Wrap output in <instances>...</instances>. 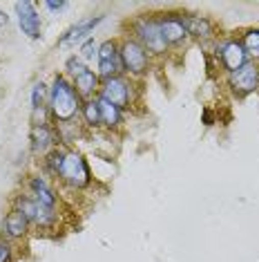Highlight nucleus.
<instances>
[{
  "mask_svg": "<svg viewBox=\"0 0 259 262\" xmlns=\"http://www.w3.org/2000/svg\"><path fill=\"white\" fill-rule=\"evenodd\" d=\"M81 108H83V99L74 90V83H69L63 74L56 76L49 92L51 119L58 123H69L76 119V115H81Z\"/></svg>",
  "mask_w": 259,
  "mask_h": 262,
  "instance_id": "nucleus-1",
  "label": "nucleus"
},
{
  "mask_svg": "<svg viewBox=\"0 0 259 262\" xmlns=\"http://www.w3.org/2000/svg\"><path fill=\"white\" fill-rule=\"evenodd\" d=\"M56 177L69 188H85L92 182L90 166L83 159V155L76 150H65V148H63V159L56 170Z\"/></svg>",
  "mask_w": 259,
  "mask_h": 262,
  "instance_id": "nucleus-2",
  "label": "nucleus"
},
{
  "mask_svg": "<svg viewBox=\"0 0 259 262\" xmlns=\"http://www.w3.org/2000/svg\"><path fill=\"white\" fill-rule=\"evenodd\" d=\"M134 40L139 45H143L145 52H152V54H166L168 45L163 40V34H161V27H159V18H139L134 23Z\"/></svg>",
  "mask_w": 259,
  "mask_h": 262,
  "instance_id": "nucleus-3",
  "label": "nucleus"
},
{
  "mask_svg": "<svg viewBox=\"0 0 259 262\" xmlns=\"http://www.w3.org/2000/svg\"><path fill=\"white\" fill-rule=\"evenodd\" d=\"M119 50H121V61H123V72H127L132 76H141L148 72L150 56L143 50V45H139L134 38H127V40H123V45Z\"/></svg>",
  "mask_w": 259,
  "mask_h": 262,
  "instance_id": "nucleus-4",
  "label": "nucleus"
},
{
  "mask_svg": "<svg viewBox=\"0 0 259 262\" xmlns=\"http://www.w3.org/2000/svg\"><path fill=\"white\" fill-rule=\"evenodd\" d=\"M98 79L108 81L114 76H121L123 72V61H121V50L114 40H105L98 45Z\"/></svg>",
  "mask_w": 259,
  "mask_h": 262,
  "instance_id": "nucleus-5",
  "label": "nucleus"
},
{
  "mask_svg": "<svg viewBox=\"0 0 259 262\" xmlns=\"http://www.w3.org/2000/svg\"><path fill=\"white\" fill-rule=\"evenodd\" d=\"M228 85L232 88L237 97H246V94L255 92L259 88V65L255 61H248L237 72L228 74Z\"/></svg>",
  "mask_w": 259,
  "mask_h": 262,
  "instance_id": "nucleus-6",
  "label": "nucleus"
},
{
  "mask_svg": "<svg viewBox=\"0 0 259 262\" xmlns=\"http://www.w3.org/2000/svg\"><path fill=\"white\" fill-rule=\"evenodd\" d=\"M98 97L108 103L116 105L119 110L130 108V101H132V94H130V83L123 79V76H114V79H108L101 83V92Z\"/></svg>",
  "mask_w": 259,
  "mask_h": 262,
  "instance_id": "nucleus-7",
  "label": "nucleus"
},
{
  "mask_svg": "<svg viewBox=\"0 0 259 262\" xmlns=\"http://www.w3.org/2000/svg\"><path fill=\"white\" fill-rule=\"evenodd\" d=\"M217 56H219L223 70H226L228 74L237 72L239 68H244V65L250 61L244 45H241V40H226V43H221L217 47Z\"/></svg>",
  "mask_w": 259,
  "mask_h": 262,
  "instance_id": "nucleus-8",
  "label": "nucleus"
},
{
  "mask_svg": "<svg viewBox=\"0 0 259 262\" xmlns=\"http://www.w3.org/2000/svg\"><path fill=\"white\" fill-rule=\"evenodd\" d=\"M16 14H18V25L27 38H40V16L34 3H16Z\"/></svg>",
  "mask_w": 259,
  "mask_h": 262,
  "instance_id": "nucleus-9",
  "label": "nucleus"
},
{
  "mask_svg": "<svg viewBox=\"0 0 259 262\" xmlns=\"http://www.w3.org/2000/svg\"><path fill=\"white\" fill-rule=\"evenodd\" d=\"M159 27H161V34H163V40L166 45H179L188 38V32H186V25H184V18L176 14H166L163 18H159Z\"/></svg>",
  "mask_w": 259,
  "mask_h": 262,
  "instance_id": "nucleus-10",
  "label": "nucleus"
},
{
  "mask_svg": "<svg viewBox=\"0 0 259 262\" xmlns=\"http://www.w3.org/2000/svg\"><path fill=\"white\" fill-rule=\"evenodd\" d=\"M103 20H105V16H96V18L81 20L79 25L69 27L67 32H65L63 36L58 38V45H76V43H81V40H87V38H90V34H92L98 25H101Z\"/></svg>",
  "mask_w": 259,
  "mask_h": 262,
  "instance_id": "nucleus-11",
  "label": "nucleus"
},
{
  "mask_svg": "<svg viewBox=\"0 0 259 262\" xmlns=\"http://www.w3.org/2000/svg\"><path fill=\"white\" fill-rule=\"evenodd\" d=\"M74 90L79 92L81 99L90 101V99H96V94L101 92V79L94 70L87 68L85 72H81L79 76H74Z\"/></svg>",
  "mask_w": 259,
  "mask_h": 262,
  "instance_id": "nucleus-12",
  "label": "nucleus"
},
{
  "mask_svg": "<svg viewBox=\"0 0 259 262\" xmlns=\"http://www.w3.org/2000/svg\"><path fill=\"white\" fill-rule=\"evenodd\" d=\"M29 198L47 208H56L54 188L47 184L45 177H32V180H29Z\"/></svg>",
  "mask_w": 259,
  "mask_h": 262,
  "instance_id": "nucleus-13",
  "label": "nucleus"
},
{
  "mask_svg": "<svg viewBox=\"0 0 259 262\" xmlns=\"http://www.w3.org/2000/svg\"><path fill=\"white\" fill-rule=\"evenodd\" d=\"M56 144V133L49 126H34L32 128V150L45 155L47 150H54Z\"/></svg>",
  "mask_w": 259,
  "mask_h": 262,
  "instance_id": "nucleus-14",
  "label": "nucleus"
},
{
  "mask_svg": "<svg viewBox=\"0 0 259 262\" xmlns=\"http://www.w3.org/2000/svg\"><path fill=\"white\" fill-rule=\"evenodd\" d=\"M181 18H184L188 36H194V38H210L213 36V23L208 18H203V16H181Z\"/></svg>",
  "mask_w": 259,
  "mask_h": 262,
  "instance_id": "nucleus-15",
  "label": "nucleus"
},
{
  "mask_svg": "<svg viewBox=\"0 0 259 262\" xmlns=\"http://www.w3.org/2000/svg\"><path fill=\"white\" fill-rule=\"evenodd\" d=\"M27 226H29L27 217L14 208V211L5 217V235L11 237V240H14V237H22L27 233Z\"/></svg>",
  "mask_w": 259,
  "mask_h": 262,
  "instance_id": "nucleus-16",
  "label": "nucleus"
},
{
  "mask_svg": "<svg viewBox=\"0 0 259 262\" xmlns=\"http://www.w3.org/2000/svg\"><path fill=\"white\" fill-rule=\"evenodd\" d=\"M98 110H101V126L105 128H119L121 121H123V110H119L116 105L108 103V101H103L98 97Z\"/></svg>",
  "mask_w": 259,
  "mask_h": 262,
  "instance_id": "nucleus-17",
  "label": "nucleus"
},
{
  "mask_svg": "<svg viewBox=\"0 0 259 262\" xmlns=\"http://www.w3.org/2000/svg\"><path fill=\"white\" fill-rule=\"evenodd\" d=\"M81 115H83L85 123L92 128H98L101 126V110H98V97L96 99H90L83 103V108H81Z\"/></svg>",
  "mask_w": 259,
  "mask_h": 262,
  "instance_id": "nucleus-18",
  "label": "nucleus"
},
{
  "mask_svg": "<svg viewBox=\"0 0 259 262\" xmlns=\"http://www.w3.org/2000/svg\"><path fill=\"white\" fill-rule=\"evenodd\" d=\"M241 45H244L246 54L248 58H259V29H248V32L244 34V38H241Z\"/></svg>",
  "mask_w": 259,
  "mask_h": 262,
  "instance_id": "nucleus-19",
  "label": "nucleus"
},
{
  "mask_svg": "<svg viewBox=\"0 0 259 262\" xmlns=\"http://www.w3.org/2000/svg\"><path fill=\"white\" fill-rule=\"evenodd\" d=\"M45 97H47V90H45V83H36L32 90V110L34 112H40V110H47L49 105H45Z\"/></svg>",
  "mask_w": 259,
  "mask_h": 262,
  "instance_id": "nucleus-20",
  "label": "nucleus"
},
{
  "mask_svg": "<svg viewBox=\"0 0 259 262\" xmlns=\"http://www.w3.org/2000/svg\"><path fill=\"white\" fill-rule=\"evenodd\" d=\"M65 68H67V72L72 74V76H79L81 72H85V63H83V58L81 56H72V58H67V63H65Z\"/></svg>",
  "mask_w": 259,
  "mask_h": 262,
  "instance_id": "nucleus-21",
  "label": "nucleus"
},
{
  "mask_svg": "<svg viewBox=\"0 0 259 262\" xmlns=\"http://www.w3.org/2000/svg\"><path fill=\"white\" fill-rule=\"evenodd\" d=\"M94 56H98V43H94V38H87L81 50V58L83 61H92Z\"/></svg>",
  "mask_w": 259,
  "mask_h": 262,
  "instance_id": "nucleus-22",
  "label": "nucleus"
},
{
  "mask_svg": "<svg viewBox=\"0 0 259 262\" xmlns=\"http://www.w3.org/2000/svg\"><path fill=\"white\" fill-rule=\"evenodd\" d=\"M9 253H11L9 244L7 242H0V262H9Z\"/></svg>",
  "mask_w": 259,
  "mask_h": 262,
  "instance_id": "nucleus-23",
  "label": "nucleus"
},
{
  "mask_svg": "<svg viewBox=\"0 0 259 262\" xmlns=\"http://www.w3.org/2000/svg\"><path fill=\"white\" fill-rule=\"evenodd\" d=\"M45 7L51 11H61V9H65V3H45Z\"/></svg>",
  "mask_w": 259,
  "mask_h": 262,
  "instance_id": "nucleus-24",
  "label": "nucleus"
},
{
  "mask_svg": "<svg viewBox=\"0 0 259 262\" xmlns=\"http://www.w3.org/2000/svg\"><path fill=\"white\" fill-rule=\"evenodd\" d=\"M203 121H205V126H213V115H210V110L203 112Z\"/></svg>",
  "mask_w": 259,
  "mask_h": 262,
  "instance_id": "nucleus-25",
  "label": "nucleus"
}]
</instances>
